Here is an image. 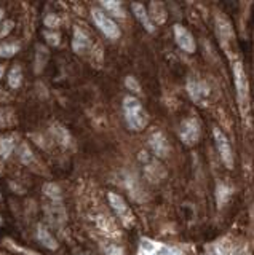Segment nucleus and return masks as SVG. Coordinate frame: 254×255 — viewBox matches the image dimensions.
Instances as JSON below:
<instances>
[{
	"label": "nucleus",
	"instance_id": "obj_37",
	"mask_svg": "<svg viewBox=\"0 0 254 255\" xmlns=\"http://www.w3.org/2000/svg\"><path fill=\"white\" fill-rule=\"evenodd\" d=\"M216 255H224V254H222L221 251H218V252H216Z\"/></svg>",
	"mask_w": 254,
	"mask_h": 255
},
{
	"label": "nucleus",
	"instance_id": "obj_22",
	"mask_svg": "<svg viewBox=\"0 0 254 255\" xmlns=\"http://www.w3.org/2000/svg\"><path fill=\"white\" fill-rule=\"evenodd\" d=\"M162 243L152 241V239H142L139 243V249H138V255H154V252L158 249V246Z\"/></svg>",
	"mask_w": 254,
	"mask_h": 255
},
{
	"label": "nucleus",
	"instance_id": "obj_27",
	"mask_svg": "<svg viewBox=\"0 0 254 255\" xmlns=\"http://www.w3.org/2000/svg\"><path fill=\"white\" fill-rule=\"evenodd\" d=\"M229 196H230V188H229L227 185H224V183H221V185H218V190H216L218 204H219V206H224Z\"/></svg>",
	"mask_w": 254,
	"mask_h": 255
},
{
	"label": "nucleus",
	"instance_id": "obj_38",
	"mask_svg": "<svg viewBox=\"0 0 254 255\" xmlns=\"http://www.w3.org/2000/svg\"><path fill=\"white\" fill-rule=\"evenodd\" d=\"M3 222V219H2V215H0V223H2Z\"/></svg>",
	"mask_w": 254,
	"mask_h": 255
},
{
	"label": "nucleus",
	"instance_id": "obj_9",
	"mask_svg": "<svg viewBox=\"0 0 254 255\" xmlns=\"http://www.w3.org/2000/svg\"><path fill=\"white\" fill-rule=\"evenodd\" d=\"M187 93L195 104H205L210 96V88L202 80H189L187 82Z\"/></svg>",
	"mask_w": 254,
	"mask_h": 255
},
{
	"label": "nucleus",
	"instance_id": "obj_33",
	"mask_svg": "<svg viewBox=\"0 0 254 255\" xmlns=\"http://www.w3.org/2000/svg\"><path fill=\"white\" fill-rule=\"evenodd\" d=\"M102 249H104L106 255H125L123 249L120 246H117V244H106Z\"/></svg>",
	"mask_w": 254,
	"mask_h": 255
},
{
	"label": "nucleus",
	"instance_id": "obj_2",
	"mask_svg": "<svg viewBox=\"0 0 254 255\" xmlns=\"http://www.w3.org/2000/svg\"><path fill=\"white\" fill-rule=\"evenodd\" d=\"M234 82H235V88H237L238 104H240L242 112H246L250 106V82H248L246 72L240 62L234 64Z\"/></svg>",
	"mask_w": 254,
	"mask_h": 255
},
{
	"label": "nucleus",
	"instance_id": "obj_31",
	"mask_svg": "<svg viewBox=\"0 0 254 255\" xmlns=\"http://www.w3.org/2000/svg\"><path fill=\"white\" fill-rule=\"evenodd\" d=\"M125 86L128 88L130 91H133V93H141V85H139V82L134 77H131V75H128L125 78Z\"/></svg>",
	"mask_w": 254,
	"mask_h": 255
},
{
	"label": "nucleus",
	"instance_id": "obj_15",
	"mask_svg": "<svg viewBox=\"0 0 254 255\" xmlns=\"http://www.w3.org/2000/svg\"><path fill=\"white\" fill-rule=\"evenodd\" d=\"M149 18L155 24H163L168 18V13H166V8L162 2H152L149 5Z\"/></svg>",
	"mask_w": 254,
	"mask_h": 255
},
{
	"label": "nucleus",
	"instance_id": "obj_8",
	"mask_svg": "<svg viewBox=\"0 0 254 255\" xmlns=\"http://www.w3.org/2000/svg\"><path fill=\"white\" fill-rule=\"evenodd\" d=\"M173 32H174V38H176V43L179 45L182 51L195 53L197 45H195V38L192 35V32L187 30L184 26H181V24H176V26L173 27Z\"/></svg>",
	"mask_w": 254,
	"mask_h": 255
},
{
	"label": "nucleus",
	"instance_id": "obj_6",
	"mask_svg": "<svg viewBox=\"0 0 254 255\" xmlns=\"http://www.w3.org/2000/svg\"><path fill=\"white\" fill-rule=\"evenodd\" d=\"M43 212L54 228L64 227V223L67 220V214H66L64 206L61 204V201H48L43 206Z\"/></svg>",
	"mask_w": 254,
	"mask_h": 255
},
{
	"label": "nucleus",
	"instance_id": "obj_25",
	"mask_svg": "<svg viewBox=\"0 0 254 255\" xmlns=\"http://www.w3.org/2000/svg\"><path fill=\"white\" fill-rule=\"evenodd\" d=\"M19 51V45L18 43H2L0 45V58H11Z\"/></svg>",
	"mask_w": 254,
	"mask_h": 255
},
{
	"label": "nucleus",
	"instance_id": "obj_30",
	"mask_svg": "<svg viewBox=\"0 0 254 255\" xmlns=\"http://www.w3.org/2000/svg\"><path fill=\"white\" fill-rule=\"evenodd\" d=\"M11 122H13L11 110H8V109H0V128L8 126Z\"/></svg>",
	"mask_w": 254,
	"mask_h": 255
},
{
	"label": "nucleus",
	"instance_id": "obj_32",
	"mask_svg": "<svg viewBox=\"0 0 254 255\" xmlns=\"http://www.w3.org/2000/svg\"><path fill=\"white\" fill-rule=\"evenodd\" d=\"M43 37L46 38V43H50L51 46H58L59 42H61V37H59V34H56V32H48V30H45V32H43Z\"/></svg>",
	"mask_w": 254,
	"mask_h": 255
},
{
	"label": "nucleus",
	"instance_id": "obj_41",
	"mask_svg": "<svg viewBox=\"0 0 254 255\" xmlns=\"http://www.w3.org/2000/svg\"><path fill=\"white\" fill-rule=\"evenodd\" d=\"M0 198H2V195H0Z\"/></svg>",
	"mask_w": 254,
	"mask_h": 255
},
{
	"label": "nucleus",
	"instance_id": "obj_20",
	"mask_svg": "<svg viewBox=\"0 0 254 255\" xmlns=\"http://www.w3.org/2000/svg\"><path fill=\"white\" fill-rule=\"evenodd\" d=\"M21 83H22V69L18 64H14L8 72V85L13 90H16V88L21 86Z\"/></svg>",
	"mask_w": 254,
	"mask_h": 255
},
{
	"label": "nucleus",
	"instance_id": "obj_5",
	"mask_svg": "<svg viewBox=\"0 0 254 255\" xmlns=\"http://www.w3.org/2000/svg\"><path fill=\"white\" fill-rule=\"evenodd\" d=\"M202 126L197 118H186L179 126V137L186 145H195L200 140Z\"/></svg>",
	"mask_w": 254,
	"mask_h": 255
},
{
	"label": "nucleus",
	"instance_id": "obj_16",
	"mask_svg": "<svg viewBox=\"0 0 254 255\" xmlns=\"http://www.w3.org/2000/svg\"><path fill=\"white\" fill-rule=\"evenodd\" d=\"M37 239H38V243H40L42 246L46 247V249H50V251H56L58 249L56 239L53 238V235L43 225H37Z\"/></svg>",
	"mask_w": 254,
	"mask_h": 255
},
{
	"label": "nucleus",
	"instance_id": "obj_21",
	"mask_svg": "<svg viewBox=\"0 0 254 255\" xmlns=\"http://www.w3.org/2000/svg\"><path fill=\"white\" fill-rule=\"evenodd\" d=\"M14 147H16V143H14V139L11 135H8V137H2L0 139V156L8 158L14 151Z\"/></svg>",
	"mask_w": 254,
	"mask_h": 255
},
{
	"label": "nucleus",
	"instance_id": "obj_10",
	"mask_svg": "<svg viewBox=\"0 0 254 255\" xmlns=\"http://www.w3.org/2000/svg\"><path fill=\"white\" fill-rule=\"evenodd\" d=\"M149 147L152 150V153L158 158H165L170 153V143L168 139L165 137V134L157 131L149 137Z\"/></svg>",
	"mask_w": 254,
	"mask_h": 255
},
{
	"label": "nucleus",
	"instance_id": "obj_4",
	"mask_svg": "<svg viewBox=\"0 0 254 255\" xmlns=\"http://www.w3.org/2000/svg\"><path fill=\"white\" fill-rule=\"evenodd\" d=\"M91 18L94 21V24L98 26V29L104 34L109 40H117L120 38V29H118L117 24L109 18V16H106L104 13H102L101 10H91Z\"/></svg>",
	"mask_w": 254,
	"mask_h": 255
},
{
	"label": "nucleus",
	"instance_id": "obj_35",
	"mask_svg": "<svg viewBox=\"0 0 254 255\" xmlns=\"http://www.w3.org/2000/svg\"><path fill=\"white\" fill-rule=\"evenodd\" d=\"M3 74H5V67H3V66H0V80H2Z\"/></svg>",
	"mask_w": 254,
	"mask_h": 255
},
{
	"label": "nucleus",
	"instance_id": "obj_23",
	"mask_svg": "<svg viewBox=\"0 0 254 255\" xmlns=\"http://www.w3.org/2000/svg\"><path fill=\"white\" fill-rule=\"evenodd\" d=\"M18 156H19V161L22 164H32L34 163V153L32 150L29 148L27 143L22 142L21 145L18 147Z\"/></svg>",
	"mask_w": 254,
	"mask_h": 255
},
{
	"label": "nucleus",
	"instance_id": "obj_36",
	"mask_svg": "<svg viewBox=\"0 0 254 255\" xmlns=\"http://www.w3.org/2000/svg\"><path fill=\"white\" fill-rule=\"evenodd\" d=\"M2 18H3V8H0V21H2Z\"/></svg>",
	"mask_w": 254,
	"mask_h": 255
},
{
	"label": "nucleus",
	"instance_id": "obj_13",
	"mask_svg": "<svg viewBox=\"0 0 254 255\" xmlns=\"http://www.w3.org/2000/svg\"><path fill=\"white\" fill-rule=\"evenodd\" d=\"M131 10H133L134 16H136V19L142 24V27H144L147 32H154L155 30L154 22L150 21L149 13H147L144 5H142V3H131Z\"/></svg>",
	"mask_w": 254,
	"mask_h": 255
},
{
	"label": "nucleus",
	"instance_id": "obj_24",
	"mask_svg": "<svg viewBox=\"0 0 254 255\" xmlns=\"http://www.w3.org/2000/svg\"><path fill=\"white\" fill-rule=\"evenodd\" d=\"M101 6L109 10L115 18H125V10L120 2H112V0H110V2H101Z\"/></svg>",
	"mask_w": 254,
	"mask_h": 255
},
{
	"label": "nucleus",
	"instance_id": "obj_28",
	"mask_svg": "<svg viewBox=\"0 0 254 255\" xmlns=\"http://www.w3.org/2000/svg\"><path fill=\"white\" fill-rule=\"evenodd\" d=\"M43 24L48 29H58L61 26V19L58 18L54 13H50V14H46L45 16V19H43Z\"/></svg>",
	"mask_w": 254,
	"mask_h": 255
},
{
	"label": "nucleus",
	"instance_id": "obj_11",
	"mask_svg": "<svg viewBox=\"0 0 254 255\" xmlns=\"http://www.w3.org/2000/svg\"><path fill=\"white\" fill-rule=\"evenodd\" d=\"M139 158L144 161V172L147 175V179H150L152 182H158L160 179L165 177V169L162 167L160 163L155 161L152 158H149L147 155H144V151H142V155Z\"/></svg>",
	"mask_w": 254,
	"mask_h": 255
},
{
	"label": "nucleus",
	"instance_id": "obj_19",
	"mask_svg": "<svg viewBox=\"0 0 254 255\" xmlns=\"http://www.w3.org/2000/svg\"><path fill=\"white\" fill-rule=\"evenodd\" d=\"M43 195L48 198V201H61V198H62V193H61V188L59 185H56V183H45L43 185Z\"/></svg>",
	"mask_w": 254,
	"mask_h": 255
},
{
	"label": "nucleus",
	"instance_id": "obj_39",
	"mask_svg": "<svg viewBox=\"0 0 254 255\" xmlns=\"http://www.w3.org/2000/svg\"><path fill=\"white\" fill-rule=\"evenodd\" d=\"M0 172H2V166H0Z\"/></svg>",
	"mask_w": 254,
	"mask_h": 255
},
{
	"label": "nucleus",
	"instance_id": "obj_17",
	"mask_svg": "<svg viewBox=\"0 0 254 255\" xmlns=\"http://www.w3.org/2000/svg\"><path fill=\"white\" fill-rule=\"evenodd\" d=\"M51 134L54 135V139H56L62 147L72 145V135L69 134V131L62 125H59V123L51 125Z\"/></svg>",
	"mask_w": 254,
	"mask_h": 255
},
{
	"label": "nucleus",
	"instance_id": "obj_1",
	"mask_svg": "<svg viewBox=\"0 0 254 255\" xmlns=\"http://www.w3.org/2000/svg\"><path fill=\"white\" fill-rule=\"evenodd\" d=\"M123 114L126 125L133 131H142L149 123L147 112L141 106V102L136 98H133V96H126L123 99Z\"/></svg>",
	"mask_w": 254,
	"mask_h": 255
},
{
	"label": "nucleus",
	"instance_id": "obj_29",
	"mask_svg": "<svg viewBox=\"0 0 254 255\" xmlns=\"http://www.w3.org/2000/svg\"><path fill=\"white\" fill-rule=\"evenodd\" d=\"M154 255H182V252L178 251V249H174V247L160 244V246H158V249L154 252Z\"/></svg>",
	"mask_w": 254,
	"mask_h": 255
},
{
	"label": "nucleus",
	"instance_id": "obj_34",
	"mask_svg": "<svg viewBox=\"0 0 254 255\" xmlns=\"http://www.w3.org/2000/svg\"><path fill=\"white\" fill-rule=\"evenodd\" d=\"M13 27H14V22H13L11 19L3 21V22H2V26H0V38H3V37L8 35L10 32L13 30Z\"/></svg>",
	"mask_w": 254,
	"mask_h": 255
},
{
	"label": "nucleus",
	"instance_id": "obj_26",
	"mask_svg": "<svg viewBox=\"0 0 254 255\" xmlns=\"http://www.w3.org/2000/svg\"><path fill=\"white\" fill-rule=\"evenodd\" d=\"M96 223H98V227L104 231V233H112L115 235V225H114V222L112 220H109L107 217H104V215H98V219H96Z\"/></svg>",
	"mask_w": 254,
	"mask_h": 255
},
{
	"label": "nucleus",
	"instance_id": "obj_12",
	"mask_svg": "<svg viewBox=\"0 0 254 255\" xmlns=\"http://www.w3.org/2000/svg\"><path fill=\"white\" fill-rule=\"evenodd\" d=\"M216 34L221 38L222 43H227L230 40L234 38V27H232V22H230L226 16H216Z\"/></svg>",
	"mask_w": 254,
	"mask_h": 255
},
{
	"label": "nucleus",
	"instance_id": "obj_7",
	"mask_svg": "<svg viewBox=\"0 0 254 255\" xmlns=\"http://www.w3.org/2000/svg\"><path fill=\"white\" fill-rule=\"evenodd\" d=\"M107 199L110 203V207H112V209L115 211V214L122 219V222L125 223L126 227H130L133 223V212L128 207V204L125 203V199L120 195H117V193H109Z\"/></svg>",
	"mask_w": 254,
	"mask_h": 255
},
{
	"label": "nucleus",
	"instance_id": "obj_3",
	"mask_svg": "<svg viewBox=\"0 0 254 255\" xmlns=\"http://www.w3.org/2000/svg\"><path fill=\"white\" fill-rule=\"evenodd\" d=\"M213 135H214V142H216V148H218L219 155H221L222 163H224L226 167H229V169H232L234 163H235V159H234V148H232V145H230L227 135L222 132L219 128H214Z\"/></svg>",
	"mask_w": 254,
	"mask_h": 255
},
{
	"label": "nucleus",
	"instance_id": "obj_40",
	"mask_svg": "<svg viewBox=\"0 0 254 255\" xmlns=\"http://www.w3.org/2000/svg\"><path fill=\"white\" fill-rule=\"evenodd\" d=\"M77 255H85V254H77Z\"/></svg>",
	"mask_w": 254,
	"mask_h": 255
},
{
	"label": "nucleus",
	"instance_id": "obj_14",
	"mask_svg": "<svg viewBox=\"0 0 254 255\" xmlns=\"http://www.w3.org/2000/svg\"><path fill=\"white\" fill-rule=\"evenodd\" d=\"M88 48H90V38H88V35H86L83 30L75 29L74 30V38H72V50L77 54H82L85 51H88Z\"/></svg>",
	"mask_w": 254,
	"mask_h": 255
},
{
	"label": "nucleus",
	"instance_id": "obj_18",
	"mask_svg": "<svg viewBox=\"0 0 254 255\" xmlns=\"http://www.w3.org/2000/svg\"><path fill=\"white\" fill-rule=\"evenodd\" d=\"M35 50L37 51H35V59H34V72L35 74H40L45 69L46 62H48L50 54H48V50H46V46L43 45H37Z\"/></svg>",
	"mask_w": 254,
	"mask_h": 255
}]
</instances>
